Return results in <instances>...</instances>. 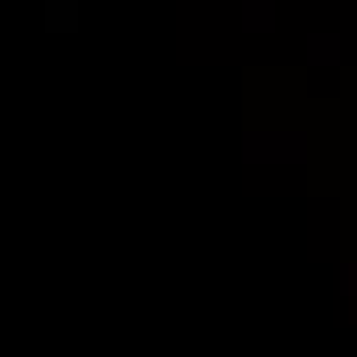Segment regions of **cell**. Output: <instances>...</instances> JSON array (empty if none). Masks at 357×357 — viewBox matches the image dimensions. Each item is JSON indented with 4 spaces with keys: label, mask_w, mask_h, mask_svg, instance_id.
<instances>
[{
    "label": "cell",
    "mask_w": 357,
    "mask_h": 357,
    "mask_svg": "<svg viewBox=\"0 0 357 357\" xmlns=\"http://www.w3.org/2000/svg\"><path fill=\"white\" fill-rule=\"evenodd\" d=\"M78 0H45L41 4V29L45 33H78L82 17H78Z\"/></svg>",
    "instance_id": "1"
}]
</instances>
